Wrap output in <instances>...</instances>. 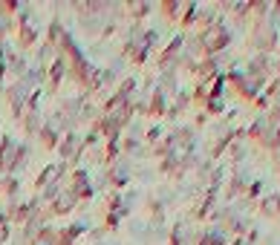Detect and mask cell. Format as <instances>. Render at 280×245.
Here are the masks:
<instances>
[{
    "label": "cell",
    "mask_w": 280,
    "mask_h": 245,
    "mask_svg": "<svg viewBox=\"0 0 280 245\" xmlns=\"http://www.w3.org/2000/svg\"><path fill=\"white\" fill-rule=\"evenodd\" d=\"M226 41H228V35H226L220 26H211L205 35H202V44H205L208 49H217V46H223Z\"/></svg>",
    "instance_id": "cell-1"
},
{
    "label": "cell",
    "mask_w": 280,
    "mask_h": 245,
    "mask_svg": "<svg viewBox=\"0 0 280 245\" xmlns=\"http://www.w3.org/2000/svg\"><path fill=\"white\" fill-rule=\"evenodd\" d=\"M58 173H61V167H58V165L46 167V170H44V176H41V185H49V182H52V179H55Z\"/></svg>",
    "instance_id": "cell-2"
}]
</instances>
